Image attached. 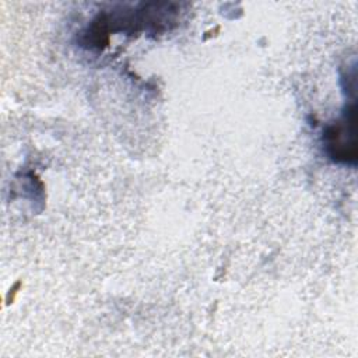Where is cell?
<instances>
[{"mask_svg":"<svg viewBox=\"0 0 358 358\" xmlns=\"http://www.w3.org/2000/svg\"><path fill=\"white\" fill-rule=\"evenodd\" d=\"M326 147L330 157L340 162H354L357 158L355 148V110L348 108L341 122L326 130Z\"/></svg>","mask_w":358,"mask_h":358,"instance_id":"6da1fadb","label":"cell"}]
</instances>
